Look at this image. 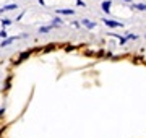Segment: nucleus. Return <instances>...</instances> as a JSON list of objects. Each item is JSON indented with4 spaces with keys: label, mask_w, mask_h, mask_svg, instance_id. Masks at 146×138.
I'll use <instances>...</instances> for the list:
<instances>
[{
    "label": "nucleus",
    "mask_w": 146,
    "mask_h": 138,
    "mask_svg": "<svg viewBox=\"0 0 146 138\" xmlns=\"http://www.w3.org/2000/svg\"><path fill=\"white\" fill-rule=\"evenodd\" d=\"M102 23H106L109 28H123V23L122 21H115V20H110V18H102Z\"/></svg>",
    "instance_id": "nucleus-1"
},
{
    "label": "nucleus",
    "mask_w": 146,
    "mask_h": 138,
    "mask_svg": "<svg viewBox=\"0 0 146 138\" xmlns=\"http://www.w3.org/2000/svg\"><path fill=\"white\" fill-rule=\"evenodd\" d=\"M110 7H112V0H102V2H101V8H102V11L107 13V16H114L112 13H110Z\"/></svg>",
    "instance_id": "nucleus-2"
},
{
    "label": "nucleus",
    "mask_w": 146,
    "mask_h": 138,
    "mask_svg": "<svg viewBox=\"0 0 146 138\" xmlns=\"http://www.w3.org/2000/svg\"><path fill=\"white\" fill-rule=\"evenodd\" d=\"M109 36L115 37V39H117V41H119V42L122 44V46H123V44H127V42H128V39H127L125 36H120V34H117V33H109Z\"/></svg>",
    "instance_id": "nucleus-3"
},
{
    "label": "nucleus",
    "mask_w": 146,
    "mask_h": 138,
    "mask_svg": "<svg viewBox=\"0 0 146 138\" xmlns=\"http://www.w3.org/2000/svg\"><path fill=\"white\" fill-rule=\"evenodd\" d=\"M130 8L138 11H146V3H130Z\"/></svg>",
    "instance_id": "nucleus-4"
},
{
    "label": "nucleus",
    "mask_w": 146,
    "mask_h": 138,
    "mask_svg": "<svg viewBox=\"0 0 146 138\" xmlns=\"http://www.w3.org/2000/svg\"><path fill=\"white\" fill-rule=\"evenodd\" d=\"M81 25H83V26H86L88 29H94V28H96V23L89 21V20H86V18H83V20H81Z\"/></svg>",
    "instance_id": "nucleus-5"
},
{
    "label": "nucleus",
    "mask_w": 146,
    "mask_h": 138,
    "mask_svg": "<svg viewBox=\"0 0 146 138\" xmlns=\"http://www.w3.org/2000/svg\"><path fill=\"white\" fill-rule=\"evenodd\" d=\"M58 15H75V10L72 8H62V10H57Z\"/></svg>",
    "instance_id": "nucleus-6"
},
{
    "label": "nucleus",
    "mask_w": 146,
    "mask_h": 138,
    "mask_svg": "<svg viewBox=\"0 0 146 138\" xmlns=\"http://www.w3.org/2000/svg\"><path fill=\"white\" fill-rule=\"evenodd\" d=\"M125 37L128 39V41H135V39H138V36H136V34H131V33H127Z\"/></svg>",
    "instance_id": "nucleus-7"
},
{
    "label": "nucleus",
    "mask_w": 146,
    "mask_h": 138,
    "mask_svg": "<svg viewBox=\"0 0 146 138\" xmlns=\"http://www.w3.org/2000/svg\"><path fill=\"white\" fill-rule=\"evenodd\" d=\"M76 5L81 7V8H86V7H88V5H86V3L83 2V0H76Z\"/></svg>",
    "instance_id": "nucleus-8"
},
{
    "label": "nucleus",
    "mask_w": 146,
    "mask_h": 138,
    "mask_svg": "<svg viewBox=\"0 0 146 138\" xmlns=\"http://www.w3.org/2000/svg\"><path fill=\"white\" fill-rule=\"evenodd\" d=\"M50 29H52V26H44V28H41L39 31H41V33H49Z\"/></svg>",
    "instance_id": "nucleus-9"
},
{
    "label": "nucleus",
    "mask_w": 146,
    "mask_h": 138,
    "mask_svg": "<svg viewBox=\"0 0 146 138\" xmlns=\"http://www.w3.org/2000/svg\"><path fill=\"white\" fill-rule=\"evenodd\" d=\"M123 2H127V3H131V0H123Z\"/></svg>",
    "instance_id": "nucleus-10"
}]
</instances>
